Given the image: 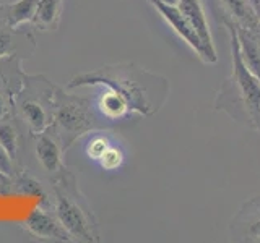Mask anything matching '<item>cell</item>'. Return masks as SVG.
Returning a JSON list of instances; mask_svg holds the SVG:
<instances>
[{
	"label": "cell",
	"mask_w": 260,
	"mask_h": 243,
	"mask_svg": "<svg viewBox=\"0 0 260 243\" xmlns=\"http://www.w3.org/2000/svg\"><path fill=\"white\" fill-rule=\"evenodd\" d=\"M108 86L125 97L132 113L138 117H153L166 104L169 81L134 62L104 65L73 76L65 88L81 89Z\"/></svg>",
	"instance_id": "1"
},
{
	"label": "cell",
	"mask_w": 260,
	"mask_h": 243,
	"mask_svg": "<svg viewBox=\"0 0 260 243\" xmlns=\"http://www.w3.org/2000/svg\"><path fill=\"white\" fill-rule=\"evenodd\" d=\"M230 34L231 75L219 86L213 101V109L223 112L236 124L260 133V79L244 63L234 24L223 26Z\"/></svg>",
	"instance_id": "2"
},
{
	"label": "cell",
	"mask_w": 260,
	"mask_h": 243,
	"mask_svg": "<svg viewBox=\"0 0 260 243\" xmlns=\"http://www.w3.org/2000/svg\"><path fill=\"white\" fill-rule=\"evenodd\" d=\"M52 185V209L63 224L73 241H100V227L96 216L81 193L73 170L65 166L59 174L51 178Z\"/></svg>",
	"instance_id": "3"
},
{
	"label": "cell",
	"mask_w": 260,
	"mask_h": 243,
	"mask_svg": "<svg viewBox=\"0 0 260 243\" xmlns=\"http://www.w3.org/2000/svg\"><path fill=\"white\" fill-rule=\"evenodd\" d=\"M51 130L67 151L77 140L88 133L111 128L96 113L91 97L70 93V89L57 86Z\"/></svg>",
	"instance_id": "4"
},
{
	"label": "cell",
	"mask_w": 260,
	"mask_h": 243,
	"mask_svg": "<svg viewBox=\"0 0 260 243\" xmlns=\"http://www.w3.org/2000/svg\"><path fill=\"white\" fill-rule=\"evenodd\" d=\"M57 85L44 75H24L23 86L13 101V118L29 136L52 127Z\"/></svg>",
	"instance_id": "5"
},
{
	"label": "cell",
	"mask_w": 260,
	"mask_h": 243,
	"mask_svg": "<svg viewBox=\"0 0 260 243\" xmlns=\"http://www.w3.org/2000/svg\"><path fill=\"white\" fill-rule=\"evenodd\" d=\"M148 2L154 7V10L162 16V20L173 28V31L176 32V34L181 37L195 54H197V57L203 63L213 65L218 62V57L210 54L207 51V47L203 46L200 37L197 36V32H195V29L190 26V23L187 21L184 13L181 12V8H179L177 5H168L165 2H161V0H148Z\"/></svg>",
	"instance_id": "6"
},
{
	"label": "cell",
	"mask_w": 260,
	"mask_h": 243,
	"mask_svg": "<svg viewBox=\"0 0 260 243\" xmlns=\"http://www.w3.org/2000/svg\"><path fill=\"white\" fill-rule=\"evenodd\" d=\"M218 24H234L250 31L260 40V18L250 0H210Z\"/></svg>",
	"instance_id": "7"
},
{
	"label": "cell",
	"mask_w": 260,
	"mask_h": 243,
	"mask_svg": "<svg viewBox=\"0 0 260 243\" xmlns=\"http://www.w3.org/2000/svg\"><path fill=\"white\" fill-rule=\"evenodd\" d=\"M29 24L15 28L8 23L0 4V59L10 55H18L23 60H28L35 55L38 43L35 32L28 28Z\"/></svg>",
	"instance_id": "8"
},
{
	"label": "cell",
	"mask_w": 260,
	"mask_h": 243,
	"mask_svg": "<svg viewBox=\"0 0 260 243\" xmlns=\"http://www.w3.org/2000/svg\"><path fill=\"white\" fill-rule=\"evenodd\" d=\"M228 232L231 241L260 243V194L242 202L233 216Z\"/></svg>",
	"instance_id": "9"
},
{
	"label": "cell",
	"mask_w": 260,
	"mask_h": 243,
	"mask_svg": "<svg viewBox=\"0 0 260 243\" xmlns=\"http://www.w3.org/2000/svg\"><path fill=\"white\" fill-rule=\"evenodd\" d=\"M23 59L18 55H10L0 59V118L12 117L15 96L23 86L26 73L23 71Z\"/></svg>",
	"instance_id": "10"
},
{
	"label": "cell",
	"mask_w": 260,
	"mask_h": 243,
	"mask_svg": "<svg viewBox=\"0 0 260 243\" xmlns=\"http://www.w3.org/2000/svg\"><path fill=\"white\" fill-rule=\"evenodd\" d=\"M24 229L38 238L52 240V241H73L72 235L67 232L63 224L55 216L54 209L39 205L31 211L29 216L24 219Z\"/></svg>",
	"instance_id": "11"
},
{
	"label": "cell",
	"mask_w": 260,
	"mask_h": 243,
	"mask_svg": "<svg viewBox=\"0 0 260 243\" xmlns=\"http://www.w3.org/2000/svg\"><path fill=\"white\" fill-rule=\"evenodd\" d=\"M94 88H98V93L91 97L93 107L98 115H100V118L111 130L117 124H122V122L128 120L134 115L125 97L119 94L116 89L108 86H94Z\"/></svg>",
	"instance_id": "12"
},
{
	"label": "cell",
	"mask_w": 260,
	"mask_h": 243,
	"mask_svg": "<svg viewBox=\"0 0 260 243\" xmlns=\"http://www.w3.org/2000/svg\"><path fill=\"white\" fill-rule=\"evenodd\" d=\"M35 140V156L38 159L39 167L43 169L49 177H54L65 167L63 164V146L59 138L51 128L36 136H31Z\"/></svg>",
	"instance_id": "13"
},
{
	"label": "cell",
	"mask_w": 260,
	"mask_h": 243,
	"mask_svg": "<svg viewBox=\"0 0 260 243\" xmlns=\"http://www.w3.org/2000/svg\"><path fill=\"white\" fill-rule=\"evenodd\" d=\"M177 7L181 8V12L184 13L187 21L190 23V26L195 29V32H197V36L200 37L203 46L207 47V51L216 55V49L213 44V37H211V31L208 26L207 13L205 8H203L202 0H179Z\"/></svg>",
	"instance_id": "14"
},
{
	"label": "cell",
	"mask_w": 260,
	"mask_h": 243,
	"mask_svg": "<svg viewBox=\"0 0 260 243\" xmlns=\"http://www.w3.org/2000/svg\"><path fill=\"white\" fill-rule=\"evenodd\" d=\"M63 0H41L29 26L39 31H57L60 26Z\"/></svg>",
	"instance_id": "15"
},
{
	"label": "cell",
	"mask_w": 260,
	"mask_h": 243,
	"mask_svg": "<svg viewBox=\"0 0 260 243\" xmlns=\"http://www.w3.org/2000/svg\"><path fill=\"white\" fill-rule=\"evenodd\" d=\"M239 52L247 68L260 79V40L250 31L236 26Z\"/></svg>",
	"instance_id": "16"
},
{
	"label": "cell",
	"mask_w": 260,
	"mask_h": 243,
	"mask_svg": "<svg viewBox=\"0 0 260 243\" xmlns=\"http://www.w3.org/2000/svg\"><path fill=\"white\" fill-rule=\"evenodd\" d=\"M41 0H15V2L2 4L4 13L12 26L18 28L29 24Z\"/></svg>",
	"instance_id": "17"
},
{
	"label": "cell",
	"mask_w": 260,
	"mask_h": 243,
	"mask_svg": "<svg viewBox=\"0 0 260 243\" xmlns=\"http://www.w3.org/2000/svg\"><path fill=\"white\" fill-rule=\"evenodd\" d=\"M21 132L20 125L12 117L0 118V144L7 149L12 159L18 164V154L21 148Z\"/></svg>",
	"instance_id": "18"
},
{
	"label": "cell",
	"mask_w": 260,
	"mask_h": 243,
	"mask_svg": "<svg viewBox=\"0 0 260 243\" xmlns=\"http://www.w3.org/2000/svg\"><path fill=\"white\" fill-rule=\"evenodd\" d=\"M112 143L114 140L111 136V130H96L86 135L83 151L89 160L98 162Z\"/></svg>",
	"instance_id": "19"
},
{
	"label": "cell",
	"mask_w": 260,
	"mask_h": 243,
	"mask_svg": "<svg viewBox=\"0 0 260 243\" xmlns=\"http://www.w3.org/2000/svg\"><path fill=\"white\" fill-rule=\"evenodd\" d=\"M124 162H125V151L120 144L114 141L109 148L106 149V152L103 154L101 159L98 160L96 164L103 170H106V172H116V170H119L122 166H124Z\"/></svg>",
	"instance_id": "20"
},
{
	"label": "cell",
	"mask_w": 260,
	"mask_h": 243,
	"mask_svg": "<svg viewBox=\"0 0 260 243\" xmlns=\"http://www.w3.org/2000/svg\"><path fill=\"white\" fill-rule=\"evenodd\" d=\"M0 172H2L4 175H7V177H10L12 180H15L16 175L21 172L20 166L12 159V156L7 152V149L4 148L2 144H0Z\"/></svg>",
	"instance_id": "21"
},
{
	"label": "cell",
	"mask_w": 260,
	"mask_h": 243,
	"mask_svg": "<svg viewBox=\"0 0 260 243\" xmlns=\"http://www.w3.org/2000/svg\"><path fill=\"white\" fill-rule=\"evenodd\" d=\"M10 185H13V180L10 177H7V175H4L2 172H0V188H7V186H10Z\"/></svg>",
	"instance_id": "22"
},
{
	"label": "cell",
	"mask_w": 260,
	"mask_h": 243,
	"mask_svg": "<svg viewBox=\"0 0 260 243\" xmlns=\"http://www.w3.org/2000/svg\"><path fill=\"white\" fill-rule=\"evenodd\" d=\"M252 2V5H254V8H255V12H257V15H258V18H260V0H250Z\"/></svg>",
	"instance_id": "23"
},
{
	"label": "cell",
	"mask_w": 260,
	"mask_h": 243,
	"mask_svg": "<svg viewBox=\"0 0 260 243\" xmlns=\"http://www.w3.org/2000/svg\"><path fill=\"white\" fill-rule=\"evenodd\" d=\"M161 2H165L168 5H177L179 4V0H161Z\"/></svg>",
	"instance_id": "24"
}]
</instances>
